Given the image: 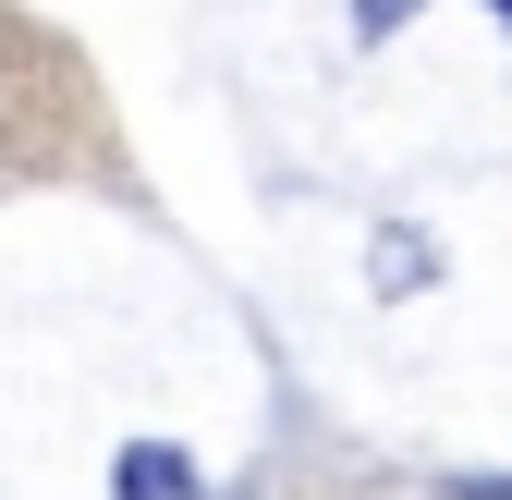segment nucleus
Returning <instances> with one entry per match:
<instances>
[{"label": "nucleus", "instance_id": "1", "mask_svg": "<svg viewBox=\"0 0 512 500\" xmlns=\"http://www.w3.org/2000/svg\"><path fill=\"white\" fill-rule=\"evenodd\" d=\"M122 500H196V464L159 452V440H135V452H122Z\"/></svg>", "mask_w": 512, "mask_h": 500}, {"label": "nucleus", "instance_id": "2", "mask_svg": "<svg viewBox=\"0 0 512 500\" xmlns=\"http://www.w3.org/2000/svg\"><path fill=\"white\" fill-rule=\"evenodd\" d=\"M452 500H512V476H500V488H452Z\"/></svg>", "mask_w": 512, "mask_h": 500}, {"label": "nucleus", "instance_id": "3", "mask_svg": "<svg viewBox=\"0 0 512 500\" xmlns=\"http://www.w3.org/2000/svg\"><path fill=\"white\" fill-rule=\"evenodd\" d=\"M500 13H512V0H500Z\"/></svg>", "mask_w": 512, "mask_h": 500}]
</instances>
